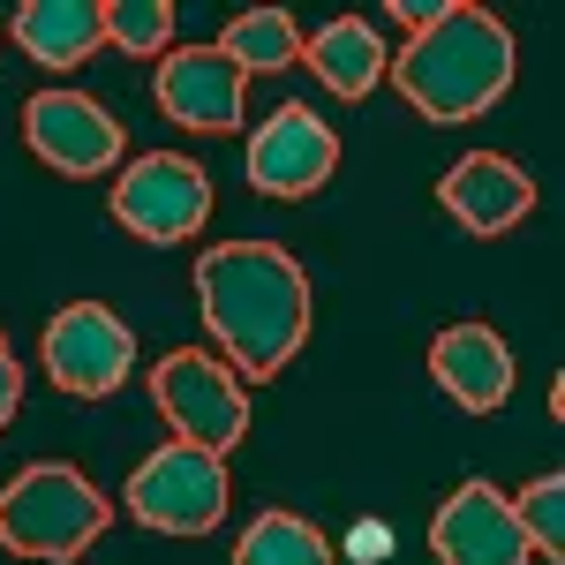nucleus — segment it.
I'll use <instances>...</instances> for the list:
<instances>
[{
    "label": "nucleus",
    "mask_w": 565,
    "mask_h": 565,
    "mask_svg": "<svg viewBox=\"0 0 565 565\" xmlns=\"http://www.w3.org/2000/svg\"><path fill=\"white\" fill-rule=\"evenodd\" d=\"M196 309L242 385H271L309 340V279L279 242H218L196 257Z\"/></svg>",
    "instance_id": "1"
},
{
    "label": "nucleus",
    "mask_w": 565,
    "mask_h": 565,
    "mask_svg": "<svg viewBox=\"0 0 565 565\" xmlns=\"http://www.w3.org/2000/svg\"><path fill=\"white\" fill-rule=\"evenodd\" d=\"M392 84L407 90V106L437 121V129H460L490 114L505 90H513V31L490 15V8H468L452 0L430 31H415V45L392 61Z\"/></svg>",
    "instance_id": "2"
},
{
    "label": "nucleus",
    "mask_w": 565,
    "mask_h": 565,
    "mask_svg": "<svg viewBox=\"0 0 565 565\" xmlns=\"http://www.w3.org/2000/svg\"><path fill=\"white\" fill-rule=\"evenodd\" d=\"M106 521H114L106 490L68 460H31L0 490V551H15V558L76 565L106 535Z\"/></svg>",
    "instance_id": "3"
},
{
    "label": "nucleus",
    "mask_w": 565,
    "mask_h": 565,
    "mask_svg": "<svg viewBox=\"0 0 565 565\" xmlns=\"http://www.w3.org/2000/svg\"><path fill=\"white\" fill-rule=\"evenodd\" d=\"M136 527L151 535H212L226 521V460L204 445H159L151 460H136L129 490H121Z\"/></svg>",
    "instance_id": "4"
},
{
    "label": "nucleus",
    "mask_w": 565,
    "mask_h": 565,
    "mask_svg": "<svg viewBox=\"0 0 565 565\" xmlns=\"http://www.w3.org/2000/svg\"><path fill=\"white\" fill-rule=\"evenodd\" d=\"M151 399H159V415L174 423L181 445H204L218 460L249 437V385H242L218 354H196V348L167 354V362L151 370Z\"/></svg>",
    "instance_id": "5"
},
{
    "label": "nucleus",
    "mask_w": 565,
    "mask_h": 565,
    "mask_svg": "<svg viewBox=\"0 0 565 565\" xmlns=\"http://www.w3.org/2000/svg\"><path fill=\"white\" fill-rule=\"evenodd\" d=\"M114 218L129 226L136 242H151V249H174L189 234H204V218H212V181L196 159H181V151H143L121 167L114 181Z\"/></svg>",
    "instance_id": "6"
},
{
    "label": "nucleus",
    "mask_w": 565,
    "mask_h": 565,
    "mask_svg": "<svg viewBox=\"0 0 565 565\" xmlns=\"http://www.w3.org/2000/svg\"><path fill=\"white\" fill-rule=\"evenodd\" d=\"M242 174L257 196H279V204H302L317 196L324 181L340 174V136L324 114H309V106H279V114H264L249 143H242Z\"/></svg>",
    "instance_id": "7"
},
{
    "label": "nucleus",
    "mask_w": 565,
    "mask_h": 565,
    "mask_svg": "<svg viewBox=\"0 0 565 565\" xmlns=\"http://www.w3.org/2000/svg\"><path fill=\"white\" fill-rule=\"evenodd\" d=\"M129 370H136V340L106 302H68L45 324V377L68 399H106V392L129 385Z\"/></svg>",
    "instance_id": "8"
},
{
    "label": "nucleus",
    "mask_w": 565,
    "mask_h": 565,
    "mask_svg": "<svg viewBox=\"0 0 565 565\" xmlns=\"http://www.w3.org/2000/svg\"><path fill=\"white\" fill-rule=\"evenodd\" d=\"M23 143L39 151L53 174L84 181V174H106V167L121 159V143H129V136H121V121H114L98 98L53 84V90H39V98L23 106Z\"/></svg>",
    "instance_id": "9"
},
{
    "label": "nucleus",
    "mask_w": 565,
    "mask_h": 565,
    "mask_svg": "<svg viewBox=\"0 0 565 565\" xmlns=\"http://www.w3.org/2000/svg\"><path fill=\"white\" fill-rule=\"evenodd\" d=\"M430 551H437V565H527L535 558L521 521H513V498H505L498 482H482V476H468L437 505Z\"/></svg>",
    "instance_id": "10"
},
{
    "label": "nucleus",
    "mask_w": 565,
    "mask_h": 565,
    "mask_svg": "<svg viewBox=\"0 0 565 565\" xmlns=\"http://www.w3.org/2000/svg\"><path fill=\"white\" fill-rule=\"evenodd\" d=\"M159 114L174 129H196V136H234L242 129V68L218 53V45H181L159 61Z\"/></svg>",
    "instance_id": "11"
},
{
    "label": "nucleus",
    "mask_w": 565,
    "mask_h": 565,
    "mask_svg": "<svg viewBox=\"0 0 565 565\" xmlns=\"http://www.w3.org/2000/svg\"><path fill=\"white\" fill-rule=\"evenodd\" d=\"M437 204L452 212L460 234H513L527 212H535V181L513 167V159H498V151H468L452 174L437 181Z\"/></svg>",
    "instance_id": "12"
},
{
    "label": "nucleus",
    "mask_w": 565,
    "mask_h": 565,
    "mask_svg": "<svg viewBox=\"0 0 565 565\" xmlns=\"http://www.w3.org/2000/svg\"><path fill=\"white\" fill-rule=\"evenodd\" d=\"M430 377L445 385L452 407L468 415H498L513 399V348L490 324H445L430 340Z\"/></svg>",
    "instance_id": "13"
},
{
    "label": "nucleus",
    "mask_w": 565,
    "mask_h": 565,
    "mask_svg": "<svg viewBox=\"0 0 565 565\" xmlns=\"http://www.w3.org/2000/svg\"><path fill=\"white\" fill-rule=\"evenodd\" d=\"M8 31L39 68H84L106 45V8L98 0H23L8 15Z\"/></svg>",
    "instance_id": "14"
},
{
    "label": "nucleus",
    "mask_w": 565,
    "mask_h": 565,
    "mask_svg": "<svg viewBox=\"0 0 565 565\" xmlns=\"http://www.w3.org/2000/svg\"><path fill=\"white\" fill-rule=\"evenodd\" d=\"M302 61L332 98H370V90L385 84V68H392L377 23H362V15H340V23H324L317 39H302Z\"/></svg>",
    "instance_id": "15"
},
{
    "label": "nucleus",
    "mask_w": 565,
    "mask_h": 565,
    "mask_svg": "<svg viewBox=\"0 0 565 565\" xmlns=\"http://www.w3.org/2000/svg\"><path fill=\"white\" fill-rule=\"evenodd\" d=\"M218 53L242 68V76H279L302 61V23L287 8H242L226 31H218Z\"/></svg>",
    "instance_id": "16"
},
{
    "label": "nucleus",
    "mask_w": 565,
    "mask_h": 565,
    "mask_svg": "<svg viewBox=\"0 0 565 565\" xmlns=\"http://www.w3.org/2000/svg\"><path fill=\"white\" fill-rule=\"evenodd\" d=\"M226 565H332V543L302 521V513H257V521L242 527V543H234V558Z\"/></svg>",
    "instance_id": "17"
},
{
    "label": "nucleus",
    "mask_w": 565,
    "mask_h": 565,
    "mask_svg": "<svg viewBox=\"0 0 565 565\" xmlns=\"http://www.w3.org/2000/svg\"><path fill=\"white\" fill-rule=\"evenodd\" d=\"M513 521H521L527 551H543V558L558 565L565 558V476H535L513 498Z\"/></svg>",
    "instance_id": "18"
},
{
    "label": "nucleus",
    "mask_w": 565,
    "mask_h": 565,
    "mask_svg": "<svg viewBox=\"0 0 565 565\" xmlns=\"http://www.w3.org/2000/svg\"><path fill=\"white\" fill-rule=\"evenodd\" d=\"M106 39L121 53H159L174 39V0H114L106 8Z\"/></svg>",
    "instance_id": "19"
},
{
    "label": "nucleus",
    "mask_w": 565,
    "mask_h": 565,
    "mask_svg": "<svg viewBox=\"0 0 565 565\" xmlns=\"http://www.w3.org/2000/svg\"><path fill=\"white\" fill-rule=\"evenodd\" d=\"M15 407H23V370H15V354H8V340H0V430L15 423Z\"/></svg>",
    "instance_id": "20"
},
{
    "label": "nucleus",
    "mask_w": 565,
    "mask_h": 565,
    "mask_svg": "<svg viewBox=\"0 0 565 565\" xmlns=\"http://www.w3.org/2000/svg\"><path fill=\"white\" fill-rule=\"evenodd\" d=\"M445 8H452V0H423V8H415V0H392V15H407L415 31H430L437 15H445Z\"/></svg>",
    "instance_id": "21"
}]
</instances>
